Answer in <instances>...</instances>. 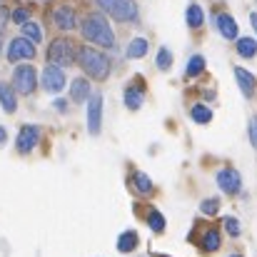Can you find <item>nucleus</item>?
Wrapping results in <instances>:
<instances>
[{
	"mask_svg": "<svg viewBox=\"0 0 257 257\" xmlns=\"http://www.w3.org/2000/svg\"><path fill=\"white\" fill-rule=\"evenodd\" d=\"M75 55H78V63L85 70V75L95 78V80H107V75H110V58L105 53L83 45V48L75 50Z\"/></svg>",
	"mask_w": 257,
	"mask_h": 257,
	"instance_id": "1",
	"label": "nucleus"
},
{
	"mask_svg": "<svg viewBox=\"0 0 257 257\" xmlns=\"http://www.w3.org/2000/svg\"><path fill=\"white\" fill-rule=\"evenodd\" d=\"M83 38L87 43L100 45V48H112L115 45L112 30H110V25L102 15H87L83 20Z\"/></svg>",
	"mask_w": 257,
	"mask_h": 257,
	"instance_id": "2",
	"label": "nucleus"
},
{
	"mask_svg": "<svg viewBox=\"0 0 257 257\" xmlns=\"http://www.w3.org/2000/svg\"><path fill=\"white\" fill-rule=\"evenodd\" d=\"M97 5L115 20L120 23H130V20H138V5L135 0H97Z\"/></svg>",
	"mask_w": 257,
	"mask_h": 257,
	"instance_id": "3",
	"label": "nucleus"
},
{
	"mask_svg": "<svg viewBox=\"0 0 257 257\" xmlns=\"http://www.w3.org/2000/svg\"><path fill=\"white\" fill-rule=\"evenodd\" d=\"M48 60H50L53 65H60V68L73 65V63H75V48H73V43L65 40V38L53 40L50 48H48Z\"/></svg>",
	"mask_w": 257,
	"mask_h": 257,
	"instance_id": "4",
	"label": "nucleus"
},
{
	"mask_svg": "<svg viewBox=\"0 0 257 257\" xmlns=\"http://www.w3.org/2000/svg\"><path fill=\"white\" fill-rule=\"evenodd\" d=\"M13 87L20 95L35 92V87H38V73H35V68L33 65H18L13 70Z\"/></svg>",
	"mask_w": 257,
	"mask_h": 257,
	"instance_id": "5",
	"label": "nucleus"
},
{
	"mask_svg": "<svg viewBox=\"0 0 257 257\" xmlns=\"http://www.w3.org/2000/svg\"><path fill=\"white\" fill-rule=\"evenodd\" d=\"M38 143H40V127L38 125H23L18 138H15V150L20 155H30Z\"/></svg>",
	"mask_w": 257,
	"mask_h": 257,
	"instance_id": "6",
	"label": "nucleus"
},
{
	"mask_svg": "<svg viewBox=\"0 0 257 257\" xmlns=\"http://www.w3.org/2000/svg\"><path fill=\"white\" fill-rule=\"evenodd\" d=\"M102 130V95L95 92L87 97V133L100 135Z\"/></svg>",
	"mask_w": 257,
	"mask_h": 257,
	"instance_id": "7",
	"label": "nucleus"
},
{
	"mask_svg": "<svg viewBox=\"0 0 257 257\" xmlns=\"http://www.w3.org/2000/svg\"><path fill=\"white\" fill-rule=\"evenodd\" d=\"M35 58V45L28 38H13L8 45V60L20 63V60H33Z\"/></svg>",
	"mask_w": 257,
	"mask_h": 257,
	"instance_id": "8",
	"label": "nucleus"
},
{
	"mask_svg": "<svg viewBox=\"0 0 257 257\" xmlns=\"http://www.w3.org/2000/svg\"><path fill=\"white\" fill-rule=\"evenodd\" d=\"M40 83H43V87H45L48 92H60V90L65 87V73H63V68L50 63V65L43 70Z\"/></svg>",
	"mask_w": 257,
	"mask_h": 257,
	"instance_id": "9",
	"label": "nucleus"
},
{
	"mask_svg": "<svg viewBox=\"0 0 257 257\" xmlns=\"http://www.w3.org/2000/svg\"><path fill=\"white\" fill-rule=\"evenodd\" d=\"M217 185H220L222 192H227V195H237V192L242 190L240 172L232 170V168H222V170H217Z\"/></svg>",
	"mask_w": 257,
	"mask_h": 257,
	"instance_id": "10",
	"label": "nucleus"
},
{
	"mask_svg": "<svg viewBox=\"0 0 257 257\" xmlns=\"http://www.w3.org/2000/svg\"><path fill=\"white\" fill-rule=\"evenodd\" d=\"M53 20H55V25H58L60 30H73V28L78 25L75 10H73L70 5H60V8H55V13H53Z\"/></svg>",
	"mask_w": 257,
	"mask_h": 257,
	"instance_id": "11",
	"label": "nucleus"
},
{
	"mask_svg": "<svg viewBox=\"0 0 257 257\" xmlns=\"http://www.w3.org/2000/svg\"><path fill=\"white\" fill-rule=\"evenodd\" d=\"M215 23H217V30L222 33V38H227V40H235V38L240 35V30H237V23H235V18H232V15H227V13H220Z\"/></svg>",
	"mask_w": 257,
	"mask_h": 257,
	"instance_id": "12",
	"label": "nucleus"
},
{
	"mask_svg": "<svg viewBox=\"0 0 257 257\" xmlns=\"http://www.w3.org/2000/svg\"><path fill=\"white\" fill-rule=\"evenodd\" d=\"M0 105L8 115H13L18 110V97H15V87L10 83H0Z\"/></svg>",
	"mask_w": 257,
	"mask_h": 257,
	"instance_id": "13",
	"label": "nucleus"
},
{
	"mask_svg": "<svg viewBox=\"0 0 257 257\" xmlns=\"http://www.w3.org/2000/svg\"><path fill=\"white\" fill-rule=\"evenodd\" d=\"M200 247H202V252H217L220 250V232L215 230V227H205L202 230V237H200Z\"/></svg>",
	"mask_w": 257,
	"mask_h": 257,
	"instance_id": "14",
	"label": "nucleus"
},
{
	"mask_svg": "<svg viewBox=\"0 0 257 257\" xmlns=\"http://www.w3.org/2000/svg\"><path fill=\"white\" fill-rule=\"evenodd\" d=\"M140 245V237H138V232L135 230H125L120 237H117V252H122V255H130V252H135V247Z\"/></svg>",
	"mask_w": 257,
	"mask_h": 257,
	"instance_id": "15",
	"label": "nucleus"
},
{
	"mask_svg": "<svg viewBox=\"0 0 257 257\" xmlns=\"http://www.w3.org/2000/svg\"><path fill=\"white\" fill-rule=\"evenodd\" d=\"M235 78H237V85L245 92V97H252L255 95V78L252 73H247L245 68H235Z\"/></svg>",
	"mask_w": 257,
	"mask_h": 257,
	"instance_id": "16",
	"label": "nucleus"
},
{
	"mask_svg": "<svg viewBox=\"0 0 257 257\" xmlns=\"http://www.w3.org/2000/svg\"><path fill=\"white\" fill-rule=\"evenodd\" d=\"M70 97H73V102H85L87 97H90V83H87L85 78H75V80H73Z\"/></svg>",
	"mask_w": 257,
	"mask_h": 257,
	"instance_id": "17",
	"label": "nucleus"
},
{
	"mask_svg": "<svg viewBox=\"0 0 257 257\" xmlns=\"http://www.w3.org/2000/svg\"><path fill=\"white\" fill-rule=\"evenodd\" d=\"M143 95H145L143 87L130 85L125 90V107H127V110H140V107H143Z\"/></svg>",
	"mask_w": 257,
	"mask_h": 257,
	"instance_id": "18",
	"label": "nucleus"
},
{
	"mask_svg": "<svg viewBox=\"0 0 257 257\" xmlns=\"http://www.w3.org/2000/svg\"><path fill=\"white\" fill-rule=\"evenodd\" d=\"M130 60H140L148 55V40L145 38H133L130 45H127V53H125Z\"/></svg>",
	"mask_w": 257,
	"mask_h": 257,
	"instance_id": "19",
	"label": "nucleus"
},
{
	"mask_svg": "<svg viewBox=\"0 0 257 257\" xmlns=\"http://www.w3.org/2000/svg\"><path fill=\"white\" fill-rule=\"evenodd\" d=\"M237 53H240V58L252 60L257 55V40L255 38H237Z\"/></svg>",
	"mask_w": 257,
	"mask_h": 257,
	"instance_id": "20",
	"label": "nucleus"
},
{
	"mask_svg": "<svg viewBox=\"0 0 257 257\" xmlns=\"http://www.w3.org/2000/svg\"><path fill=\"white\" fill-rule=\"evenodd\" d=\"M23 38H28L30 43H40L43 40V28L38 23L28 20V23H23Z\"/></svg>",
	"mask_w": 257,
	"mask_h": 257,
	"instance_id": "21",
	"label": "nucleus"
},
{
	"mask_svg": "<svg viewBox=\"0 0 257 257\" xmlns=\"http://www.w3.org/2000/svg\"><path fill=\"white\" fill-rule=\"evenodd\" d=\"M190 115H192V120H195V122H200V125H207V122L212 120V110H210V107H205V105H200V102L190 107Z\"/></svg>",
	"mask_w": 257,
	"mask_h": 257,
	"instance_id": "22",
	"label": "nucleus"
},
{
	"mask_svg": "<svg viewBox=\"0 0 257 257\" xmlns=\"http://www.w3.org/2000/svg\"><path fill=\"white\" fill-rule=\"evenodd\" d=\"M148 225H150V230L153 232H165V217H163V212L160 210H148Z\"/></svg>",
	"mask_w": 257,
	"mask_h": 257,
	"instance_id": "23",
	"label": "nucleus"
},
{
	"mask_svg": "<svg viewBox=\"0 0 257 257\" xmlns=\"http://www.w3.org/2000/svg\"><path fill=\"white\" fill-rule=\"evenodd\" d=\"M202 70H205V58L202 55H192L190 63H187V68H185V75L187 78H197Z\"/></svg>",
	"mask_w": 257,
	"mask_h": 257,
	"instance_id": "24",
	"label": "nucleus"
},
{
	"mask_svg": "<svg viewBox=\"0 0 257 257\" xmlns=\"http://www.w3.org/2000/svg\"><path fill=\"white\" fill-rule=\"evenodd\" d=\"M133 177H135V187H138V192H143V195H150V192L155 190V185L150 182V177H148L145 172H135Z\"/></svg>",
	"mask_w": 257,
	"mask_h": 257,
	"instance_id": "25",
	"label": "nucleus"
},
{
	"mask_svg": "<svg viewBox=\"0 0 257 257\" xmlns=\"http://www.w3.org/2000/svg\"><path fill=\"white\" fill-rule=\"evenodd\" d=\"M202 20H205V18H202V8H200L197 3L190 5V8H187V25H190V28H200Z\"/></svg>",
	"mask_w": 257,
	"mask_h": 257,
	"instance_id": "26",
	"label": "nucleus"
},
{
	"mask_svg": "<svg viewBox=\"0 0 257 257\" xmlns=\"http://www.w3.org/2000/svg\"><path fill=\"white\" fill-rule=\"evenodd\" d=\"M217 210H220V200H215V197H207V200L200 202V212L207 215V217H215Z\"/></svg>",
	"mask_w": 257,
	"mask_h": 257,
	"instance_id": "27",
	"label": "nucleus"
},
{
	"mask_svg": "<svg viewBox=\"0 0 257 257\" xmlns=\"http://www.w3.org/2000/svg\"><path fill=\"white\" fill-rule=\"evenodd\" d=\"M170 65H172L170 50H168V48H160V50H158V68H160V70H170Z\"/></svg>",
	"mask_w": 257,
	"mask_h": 257,
	"instance_id": "28",
	"label": "nucleus"
},
{
	"mask_svg": "<svg viewBox=\"0 0 257 257\" xmlns=\"http://www.w3.org/2000/svg\"><path fill=\"white\" fill-rule=\"evenodd\" d=\"M225 230H227V235H230V237H237V235H240V230H242V225H240V220H237V217H225Z\"/></svg>",
	"mask_w": 257,
	"mask_h": 257,
	"instance_id": "29",
	"label": "nucleus"
},
{
	"mask_svg": "<svg viewBox=\"0 0 257 257\" xmlns=\"http://www.w3.org/2000/svg\"><path fill=\"white\" fill-rule=\"evenodd\" d=\"M28 18H30V13H28V8H15L13 10V23H18V25H23V23H28Z\"/></svg>",
	"mask_w": 257,
	"mask_h": 257,
	"instance_id": "30",
	"label": "nucleus"
},
{
	"mask_svg": "<svg viewBox=\"0 0 257 257\" xmlns=\"http://www.w3.org/2000/svg\"><path fill=\"white\" fill-rule=\"evenodd\" d=\"M250 140H252V145L257 148V115L250 120Z\"/></svg>",
	"mask_w": 257,
	"mask_h": 257,
	"instance_id": "31",
	"label": "nucleus"
},
{
	"mask_svg": "<svg viewBox=\"0 0 257 257\" xmlns=\"http://www.w3.org/2000/svg\"><path fill=\"white\" fill-rule=\"evenodd\" d=\"M5 23H8V8H3V5H0V30L5 28Z\"/></svg>",
	"mask_w": 257,
	"mask_h": 257,
	"instance_id": "32",
	"label": "nucleus"
},
{
	"mask_svg": "<svg viewBox=\"0 0 257 257\" xmlns=\"http://www.w3.org/2000/svg\"><path fill=\"white\" fill-rule=\"evenodd\" d=\"M5 143H8V130H5V127L0 125V148H3Z\"/></svg>",
	"mask_w": 257,
	"mask_h": 257,
	"instance_id": "33",
	"label": "nucleus"
},
{
	"mask_svg": "<svg viewBox=\"0 0 257 257\" xmlns=\"http://www.w3.org/2000/svg\"><path fill=\"white\" fill-rule=\"evenodd\" d=\"M250 23H252V28H255V33H257V13H252V15H250Z\"/></svg>",
	"mask_w": 257,
	"mask_h": 257,
	"instance_id": "34",
	"label": "nucleus"
},
{
	"mask_svg": "<svg viewBox=\"0 0 257 257\" xmlns=\"http://www.w3.org/2000/svg\"><path fill=\"white\" fill-rule=\"evenodd\" d=\"M153 257H168V255H153Z\"/></svg>",
	"mask_w": 257,
	"mask_h": 257,
	"instance_id": "35",
	"label": "nucleus"
},
{
	"mask_svg": "<svg viewBox=\"0 0 257 257\" xmlns=\"http://www.w3.org/2000/svg\"><path fill=\"white\" fill-rule=\"evenodd\" d=\"M230 257H242V255H230Z\"/></svg>",
	"mask_w": 257,
	"mask_h": 257,
	"instance_id": "36",
	"label": "nucleus"
}]
</instances>
